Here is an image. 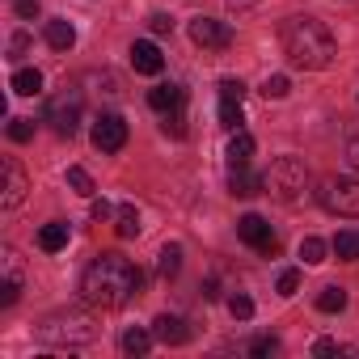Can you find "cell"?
<instances>
[{"label": "cell", "mask_w": 359, "mask_h": 359, "mask_svg": "<svg viewBox=\"0 0 359 359\" xmlns=\"http://www.w3.org/2000/svg\"><path fill=\"white\" fill-rule=\"evenodd\" d=\"M9 140H13V144L34 140V123H30V118H13V123H9Z\"/></svg>", "instance_id": "cell-31"}, {"label": "cell", "mask_w": 359, "mask_h": 359, "mask_svg": "<svg viewBox=\"0 0 359 359\" xmlns=\"http://www.w3.org/2000/svg\"><path fill=\"white\" fill-rule=\"evenodd\" d=\"M144 287V275L123 254H97L81 275V296L93 309H123Z\"/></svg>", "instance_id": "cell-1"}, {"label": "cell", "mask_w": 359, "mask_h": 359, "mask_svg": "<svg viewBox=\"0 0 359 359\" xmlns=\"http://www.w3.org/2000/svg\"><path fill=\"white\" fill-rule=\"evenodd\" d=\"M123 144H127L123 114H97V123H93V148L97 152H123Z\"/></svg>", "instance_id": "cell-8"}, {"label": "cell", "mask_w": 359, "mask_h": 359, "mask_svg": "<svg viewBox=\"0 0 359 359\" xmlns=\"http://www.w3.org/2000/svg\"><path fill=\"white\" fill-rule=\"evenodd\" d=\"M229 313H233L237 321H250V317H254V300H250L245 292H237V296H229Z\"/></svg>", "instance_id": "cell-29"}, {"label": "cell", "mask_w": 359, "mask_h": 359, "mask_svg": "<svg viewBox=\"0 0 359 359\" xmlns=\"http://www.w3.org/2000/svg\"><path fill=\"white\" fill-rule=\"evenodd\" d=\"M279 43H283V55L296 64V68H325L338 51L334 34L325 30V22L317 18H287L283 30H279Z\"/></svg>", "instance_id": "cell-2"}, {"label": "cell", "mask_w": 359, "mask_h": 359, "mask_svg": "<svg viewBox=\"0 0 359 359\" xmlns=\"http://www.w3.org/2000/svg\"><path fill=\"white\" fill-rule=\"evenodd\" d=\"M114 229H118V237H140V229H144V224H140V212H135L131 203H123V208H118V224H114Z\"/></svg>", "instance_id": "cell-22"}, {"label": "cell", "mask_w": 359, "mask_h": 359, "mask_svg": "<svg viewBox=\"0 0 359 359\" xmlns=\"http://www.w3.org/2000/svg\"><path fill=\"white\" fill-rule=\"evenodd\" d=\"M334 254L346 258V262L359 258V237H355V233H338V237H334Z\"/></svg>", "instance_id": "cell-27"}, {"label": "cell", "mask_w": 359, "mask_h": 359, "mask_svg": "<svg viewBox=\"0 0 359 359\" xmlns=\"http://www.w3.org/2000/svg\"><path fill=\"white\" fill-rule=\"evenodd\" d=\"M300 258H304V266H321L325 262V241L321 237H304L300 241Z\"/></svg>", "instance_id": "cell-23"}, {"label": "cell", "mask_w": 359, "mask_h": 359, "mask_svg": "<svg viewBox=\"0 0 359 359\" xmlns=\"http://www.w3.org/2000/svg\"><path fill=\"white\" fill-rule=\"evenodd\" d=\"M68 187H72L76 195H85V199H89V195H93V177H89L81 165H72V169H68Z\"/></svg>", "instance_id": "cell-25"}, {"label": "cell", "mask_w": 359, "mask_h": 359, "mask_svg": "<svg viewBox=\"0 0 359 359\" xmlns=\"http://www.w3.org/2000/svg\"><path fill=\"white\" fill-rule=\"evenodd\" d=\"M317 309H321V313H342V309H346V292H342V287H321Z\"/></svg>", "instance_id": "cell-24"}, {"label": "cell", "mask_w": 359, "mask_h": 359, "mask_svg": "<svg viewBox=\"0 0 359 359\" xmlns=\"http://www.w3.org/2000/svg\"><path fill=\"white\" fill-rule=\"evenodd\" d=\"M18 296H22V258H18V250H5V283H0V304H18Z\"/></svg>", "instance_id": "cell-11"}, {"label": "cell", "mask_w": 359, "mask_h": 359, "mask_svg": "<svg viewBox=\"0 0 359 359\" xmlns=\"http://www.w3.org/2000/svg\"><path fill=\"white\" fill-rule=\"evenodd\" d=\"M165 131H169V135H187V127H182V110H169V114H165Z\"/></svg>", "instance_id": "cell-35"}, {"label": "cell", "mask_w": 359, "mask_h": 359, "mask_svg": "<svg viewBox=\"0 0 359 359\" xmlns=\"http://www.w3.org/2000/svg\"><path fill=\"white\" fill-rule=\"evenodd\" d=\"M47 43H51L55 51H72V47H76L72 22H47Z\"/></svg>", "instance_id": "cell-19"}, {"label": "cell", "mask_w": 359, "mask_h": 359, "mask_svg": "<svg viewBox=\"0 0 359 359\" xmlns=\"http://www.w3.org/2000/svg\"><path fill=\"white\" fill-rule=\"evenodd\" d=\"M237 237H241L245 245H254L258 254H279V237H275L271 224H266L262 216H254V212L237 220Z\"/></svg>", "instance_id": "cell-7"}, {"label": "cell", "mask_w": 359, "mask_h": 359, "mask_svg": "<svg viewBox=\"0 0 359 359\" xmlns=\"http://www.w3.org/2000/svg\"><path fill=\"white\" fill-rule=\"evenodd\" d=\"M39 338L51 342V346H89L97 338V321L81 309H68V313H51L43 325H39Z\"/></svg>", "instance_id": "cell-3"}, {"label": "cell", "mask_w": 359, "mask_h": 359, "mask_svg": "<svg viewBox=\"0 0 359 359\" xmlns=\"http://www.w3.org/2000/svg\"><path fill=\"white\" fill-rule=\"evenodd\" d=\"M148 26H152V34H169V30H173V18H165V13H152V18H148Z\"/></svg>", "instance_id": "cell-37"}, {"label": "cell", "mask_w": 359, "mask_h": 359, "mask_svg": "<svg viewBox=\"0 0 359 359\" xmlns=\"http://www.w3.org/2000/svg\"><path fill=\"white\" fill-rule=\"evenodd\" d=\"M26 47H30V39H26V34H13V43H9V51H13V55H22Z\"/></svg>", "instance_id": "cell-40"}, {"label": "cell", "mask_w": 359, "mask_h": 359, "mask_svg": "<svg viewBox=\"0 0 359 359\" xmlns=\"http://www.w3.org/2000/svg\"><path fill=\"white\" fill-rule=\"evenodd\" d=\"M9 85H13V93H22V97H34V93H43V72H39V68H18Z\"/></svg>", "instance_id": "cell-17"}, {"label": "cell", "mask_w": 359, "mask_h": 359, "mask_svg": "<svg viewBox=\"0 0 359 359\" xmlns=\"http://www.w3.org/2000/svg\"><path fill=\"white\" fill-rule=\"evenodd\" d=\"M156 271H161V279H173L177 271H182V245H165V250H161Z\"/></svg>", "instance_id": "cell-21"}, {"label": "cell", "mask_w": 359, "mask_h": 359, "mask_svg": "<svg viewBox=\"0 0 359 359\" xmlns=\"http://www.w3.org/2000/svg\"><path fill=\"white\" fill-rule=\"evenodd\" d=\"M47 123L55 127V135H76V127H81V93L68 89V93L51 97L47 102Z\"/></svg>", "instance_id": "cell-6"}, {"label": "cell", "mask_w": 359, "mask_h": 359, "mask_svg": "<svg viewBox=\"0 0 359 359\" xmlns=\"http://www.w3.org/2000/svg\"><path fill=\"white\" fill-rule=\"evenodd\" d=\"M346 161H351V169L359 173V135H355V140L346 144Z\"/></svg>", "instance_id": "cell-39"}, {"label": "cell", "mask_w": 359, "mask_h": 359, "mask_svg": "<svg viewBox=\"0 0 359 359\" xmlns=\"http://www.w3.org/2000/svg\"><path fill=\"white\" fill-rule=\"evenodd\" d=\"M39 245H43L47 254H60V250L68 245V224H64V220H51V224H43V233H39Z\"/></svg>", "instance_id": "cell-18"}, {"label": "cell", "mask_w": 359, "mask_h": 359, "mask_svg": "<svg viewBox=\"0 0 359 359\" xmlns=\"http://www.w3.org/2000/svg\"><path fill=\"white\" fill-rule=\"evenodd\" d=\"M262 191L275 195V199H283V203H296V199L309 191V169H304V161H300V156H279V161H271V169L262 173Z\"/></svg>", "instance_id": "cell-4"}, {"label": "cell", "mask_w": 359, "mask_h": 359, "mask_svg": "<svg viewBox=\"0 0 359 359\" xmlns=\"http://www.w3.org/2000/svg\"><path fill=\"white\" fill-rule=\"evenodd\" d=\"M287 93H292V81H287V76H266V81H262V97H275V102H279V97H287Z\"/></svg>", "instance_id": "cell-28"}, {"label": "cell", "mask_w": 359, "mask_h": 359, "mask_svg": "<svg viewBox=\"0 0 359 359\" xmlns=\"http://www.w3.org/2000/svg\"><path fill=\"white\" fill-rule=\"evenodd\" d=\"M313 195L330 216H359V177H321Z\"/></svg>", "instance_id": "cell-5"}, {"label": "cell", "mask_w": 359, "mask_h": 359, "mask_svg": "<svg viewBox=\"0 0 359 359\" xmlns=\"http://www.w3.org/2000/svg\"><path fill=\"white\" fill-rule=\"evenodd\" d=\"M13 9H18V18L34 22V18H39V0H13Z\"/></svg>", "instance_id": "cell-36"}, {"label": "cell", "mask_w": 359, "mask_h": 359, "mask_svg": "<svg viewBox=\"0 0 359 359\" xmlns=\"http://www.w3.org/2000/svg\"><path fill=\"white\" fill-rule=\"evenodd\" d=\"M250 156H254V135L250 131H233V140H229V165L233 169H245Z\"/></svg>", "instance_id": "cell-15"}, {"label": "cell", "mask_w": 359, "mask_h": 359, "mask_svg": "<svg viewBox=\"0 0 359 359\" xmlns=\"http://www.w3.org/2000/svg\"><path fill=\"white\" fill-rule=\"evenodd\" d=\"M313 355H359V346H342L334 338H321V342H313Z\"/></svg>", "instance_id": "cell-30"}, {"label": "cell", "mask_w": 359, "mask_h": 359, "mask_svg": "<svg viewBox=\"0 0 359 359\" xmlns=\"http://www.w3.org/2000/svg\"><path fill=\"white\" fill-rule=\"evenodd\" d=\"M241 97H245V85L233 81V76H224L220 81V102H241Z\"/></svg>", "instance_id": "cell-32"}, {"label": "cell", "mask_w": 359, "mask_h": 359, "mask_svg": "<svg viewBox=\"0 0 359 359\" xmlns=\"http://www.w3.org/2000/svg\"><path fill=\"white\" fill-rule=\"evenodd\" d=\"M152 338L156 334H148V330H140V325H131L127 334H123V355H148V346H152Z\"/></svg>", "instance_id": "cell-20"}, {"label": "cell", "mask_w": 359, "mask_h": 359, "mask_svg": "<svg viewBox=\"0 0 359 359\" xmlns=\"http://www.w3.org/2000/svg\"><path fill=\"white\" fill-rule=\"evenodd\" d=\"M26 191H30L26 169H22L13 156H5V195H0V203H5V208H18V203L26 199Z\"/></svg>", "instance_id": "cell-10"}, {"label": "cell", "mask_w": 359, "mask_h": 359, "mask_svg": "<svg viewBox=\"0 0 359 359\" xmlns=\"http://www.w3.org/2000/svg\"><path fill=\"white\" fill-rule=\"evenodd\" d=\"M296 287H300V271H283L279 275V296H296Z\"/></svg>", "instance_id": "cell-34"}, {"label": "cell", "mask_w": 359, "mask_h": 359, "mask_svg": "<svg viewBox=\"0 0 359 359\" xmlns=\"http://www.w3.org/2000/svg\"><path fill=\"white\" fill-rule=\"evenodd\" d=\"M131 68H135L140 76H161V68H165L161 47H156V43H135V47H131Z\"/></svg>", "instance_id": "cell-12"}, {"label": "cell", "mask_w": 359, "mask_h": 359, "mask_svg": "<svg viewBox=\"0 0 359 359\" xmlns=\"http://www.w3.org/2000/svg\"><path fill=\"white\" fill-rule=\"evenodd\" d=\"M152 334L165 342V346H182L187 338H191V330H187V321L182 317H173V313H161L156 321H152Z\"/></svg>", "instance_id": "cell-13"}, {"label": "cell", "mask_w": 359, "mask_h": 359, "mask_svg": "<svg viewBox=\"0 0 359 359\" xmlns=\"http://www.w3.org/2000/svg\"><path fill=\"white\" fill-rule=\"evenodd\" d=\"M191 39H195L199 47H208V51H224V47L233 43V30H229L224 22H216V18H195V22H191Z\"/></svg>", "instance_id": "cell-9"}, {"label": "cell", "mask_w": 359, "mask_h": 359, "mask_svg": "<svg viewBox=\"0 0 359 359\" xmlns=\"http://www.w3.org/2000/svg\"><path fill=\"white\" fill-rule=\"evenodd\" d=\"M110 216H114V208H110L106 199H97V203H93V220H110Z\"/></svg>", "instance_id": "cell-38"}, {"label": "cell", "mask_w": 359, "mask_h": 359, "mask_svg": "<svg viewBox=\"0 0 359 359\" xmlns=\"http://www.w3.org/2000/svg\"><path fill=\"white\" fill-rule=\"evenodd\" d=\"M229 191H233L237 199H250V195H258V191H262V173L233 169V177H229Z\"/></svg>", "instance_id": "cell-16"}, {"label": "cell", "mask_w": 359, "mask_h": 359, "mask_svg": "<svg viewBox=\"0 0 359 359\" xmlns=\"http://www.w3.org/2000/svg\"><path fill=\"white\" fill-rule=\"evenodd\" d=\"M220 123H224L229 131H241V123H245L241 102H220Z\"/></svg>", "instance_id": "cell-26"}, {"label": "cell", "mask_w": 359, "mask_h": 359, "mask_svg": "<svg viewBox=\"0 0 359 359\" xmlns=\"http://www.w3.org/2000/svg\"><path fill=\"white\" fill-rule=\"evenodd\" d=\"M283 346H279V338H271V334H262V338H254L250 342V355H279Z\"/></svg>", "instance_id": "cell-33"}, {"label": "cell", "mask_w": 359, "mask_h": 359, "mask_svg": "<svg viewBox=\"0 0 359 359\" xmlns=\"http://www.w3.org/2000/svg\"><path fill=\"white\" fill-rule=\"evenodd\" d=\"M182 85H156V89H148V106L156 110V114H169V110H182Z\"/></svg>", "instance_id": "cell-14"}]
</instances>
